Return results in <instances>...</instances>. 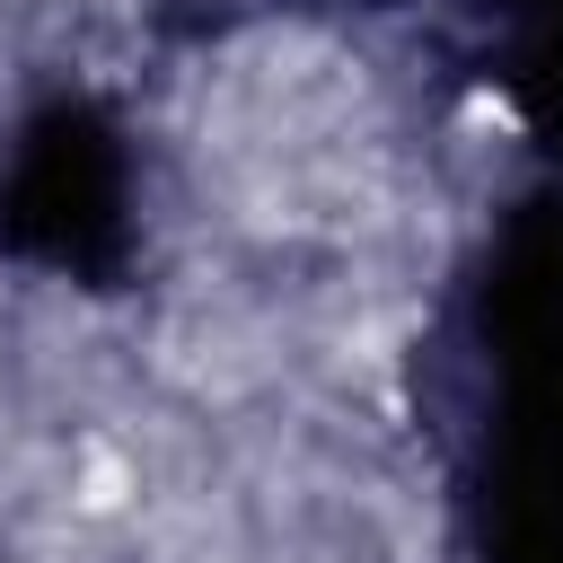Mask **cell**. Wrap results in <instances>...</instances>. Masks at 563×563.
<instances>
[{
  "label": "cell",
  "mask_w": 563,
  "mask_h": 563,
  "mask_svg": "<svg viewBox=\"0 0 563 563\" xmlns=\"http://www.w3.org/2000/svg\"><path fill=\"white\" fill-rule=\"evenodd\" d=\"M88 501H97V510L123 501V466H114V457H88Z\"/></svg>",
  "instance_id": "6da1fadb"
}]
</instances>
